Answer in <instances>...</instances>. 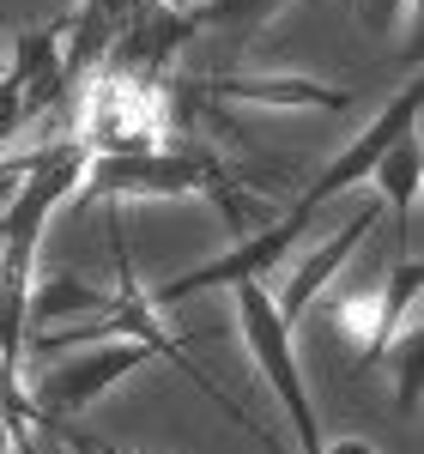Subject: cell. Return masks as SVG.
<instances>
[{
  "mask_svg": "<svg viewBox=\"0 0 424 454\" xmlns=\"http://www.w3.org/2000/svg\"><path fill=\"white\" fill-rule=\"evenodd\" d=\"M12 454H43L31 436V419H12Z\"/></svg>",
  "mask_w": 424,
  "mask_h": 454,
  "instance_id": "18",
  "label": "cell"
},
{
  "mask_svg": "<svg viewBox=\"0 0 424 454\" xmlns=\"http://www.w3.org/2000/svg\"><path fill=\"white\" fill-rule=\"evenodd\" d=\"M177 6H182V0H177Z\"/></svg>",
  "mask_w": 424,
  "mask_h": 454,
  "instance_id": "22",
  "label": "cell"
},
{
  "mask_svg": "<svg viewBox=\"0 0 424 454\" xmlns=\"http://www.w3.org/2000/svg\"><path fill=\"white\" fill-rule=\"evenodd\" d=\"M61 442H67L73 454H91V442H85V430H67V424H61Z\"/></svg>",
  "mask_w": 424,
  "mask_h": 454,
  "instance_id": "19",
  "label": "cell"
},
{
  "mask_svg": "<svg viewBox=\"0 0 424 454\" xmlns=\"http://www.w3.org/2000/svg\"><path fill=\"white\" fill-rule=\"evenodd\" d=\"M273 454H285V449H273ZM316 454H376V449H370L364 436H340V442H321Z\"/></svg>",
  "mask_w": 424,
  "mask_h": 454,
  "instance_id": "17",
  "label": "cell"
},
{
  "mask_svg": "<svg viewBox=\"0 0 424 454\" xmlns=\"http://www.w3.org/2000/svg\"><path fill=\"white\" fill-rule=\"evenodd\" d=\"M188 12H194L200 31H224V36H237V43H248L267 19L285 12V0H194Z\"/></svg>",
  "mask_w": 424,
  "mask_h": 454,
  "instance_id": "13",
  "label": "cell"
},
{
  "mask_svg": "<svg viewBox=\"0 0 424 454\" xmlns=\"http://www.w3.org/2000/svg\"><path fill=\"white\" fill-rule=\"evenodd\" d=\"M412 0H364V31L370 36H389L400 25V12H406Z\"/></svg>",
  "mask_w": 424,
  "mask_h": 454,
  "instance_id": "16",
  "label": "cell"
},
{
  "mask_svg": "<svg viewBox=\"0 0 424 454\" xmlns=\"http://www.w3.org/2000/svg\"><path fill=\"white\" fill-rule=\"evenodd\" d=\"M61 31H67V19H55V25H43V31H25L12 43V73H19V85H25V121L43 115L49 104H61L73 91L67 61H61Z\"/></svg>",
  "mask_w": 424,
  "mask_h": 454,
  "instance_id": "10",
  "label": "cell"
},
{
  "mask_svg": "<svg viewBox=\"0 0 424 454\" xmlns=\"http://www.w3.org/2000/svg\"><path fill=\"white\" fill-rule=\"evenodd\" d=\"M231 291H237V327H243V346H248V357H255V370L267 376L273 400L285 406L291 436H297V454H316L327 436H321L316 400H310L303 364H297V346H291V321L279 315L267 279H243V285H231Z\"/></svg>",
  "mask_w": 424,
  "mask_h": 454,
  "instance_id": "2",
  "label": "cell"
},
{
  "mask_svg": "<svg viewBox=\"0 0 424 454\" xmlns=\"http://www.w3.org/2000/svg\"><path fill=\"white\" fill-rule=\"evenodd\" d=\"M0 454H12V419L0 412Z\"/></svg>",
  "mask_w": 424,
  "mask_h": 454,
  "instance_id": "20",
  "label": "cell"
},
{
  "mask_svg": "<svg viewBox=\"0 0 424 454\" xmlns=\"http://www.w3.org/2000/svg\"><path fill=\"white\" fill-rule=\"evenodd\" d=\"M19 128H25V85H19V73L6 67L0 73V152L12 145Z\"/></svg>",
  "mask_w": 424,
  "mask_h": 454,
  "instance_id": "15",
  "label": "cell"
},
{
  "mask_svg": "<svg viewBox=\"0 0 424 454\" xmlns=\"http://www.w3.org/2000/svg\"><path fill=\"white\" fill-rule=\"evenodd\" d=\"M194 31L200 25H194L188 6H177V0H145V6H134V19L115 31L104 67L115 79H134V85H158L164 67L177 61V49H188Z\"/></svg>",
  "mask_w": 424,
  "mask_h": 454,
  "instance_id": "6",
  "label": "cell"
},
{
  "mask_svg": "<svg viewBox=\"0 0 424 454\" xmlns=\"http://www.w3.org/2000/svg\"><path fill=\"white\" fill-rule=\"evenodd\" d=\"M91 442V454H128V449H115V442H104V436H85Z\"/></svg>",
  "mask_w": 424,
  "mask_h": 454,
  "instance_id": "21",
  "label": "cell"
},
{
  "mask_svg": "<svg viewBox=\"0 0 424 454\" xmlns=\"http://www.w3.org/2000/svg\"><path fill=\"white\" fill-rule=\"evenodd\" d=\"M419 285H424L419 254H400V261H394V273H389V285H382V297H376V309H370V333H364V346H357V370H370V364H382V357H389L400 321L419 309Z\"/></svg>",
  "mask_w": 424,
  "mask_h": 454,
  "instance_id": "11",
  "label": "cell"
},
{
  "mask_svg": "<svg viewBox=\"0 0 424 454\" xmlns=\"http://www.w3.org/2000/svg\"><path fill=\"white\" fill-rule=\"evenodd\" d=\"M91 200H212L237 231L255 224V200L224 176L207 145H145V152H91L79 176Z\"/></svg>",
  "mask_w": 424,
  "mask_h": 454,
  "instance_id": "1",
  "label": "cell"
},
{
  "mask_svg": "<svg viewBox=\"0 0 424 454\" xmlns=\"http://www.w3.org/2000/svg\"><path fill=\"white\" fill-rule=\"evenodd\" d=\"M419 364H424V321L412 315L406 340H400V351H394V400H400V412H412V406H419Z\"/></svg>",
  "mask_w": 424,
  "mask_h": 454,
  "instance_id": "14",
  "label": "cell"
},
{
  "mask_svg": "<svg viewBox=\"0 0 424 454\" xmlns=\"http://www.w3.org/2000/svg\"><path fill=\"white\" fill-rule=\"evenodd\" d=\"M158 351L145 340H98V346L61 351L55 364H43L25 387V406H31V424H61L85 406H98L115 382H128L134 370H145Z\"/></svg>",
  "mask_w": 424,
  "mask_h": 454,
  "instance_id": "3",
  "label": "cell"
},
{
  "mask_svg": "<svg viewBox=\"0 0 424 454\" xmlns=\"http://www.w3.org/2000/svg\"><path fill=\"white\" fill-rule=\"evenodd\" d=\"M316 224V212L310 207H291L279 218V224H267V231H248L243 243H231L224 254H212V261H200V267H188V273H170L164 285H152V291H140L145 309H177V303H188V297H200V291H231V285L243 279H267L273 267H279L285 254L297 248V237Z\"/></svg>",
  "mask_w": 424,
  "mask_h": 454,
  "instance_id": "4",
  "label": "cell"
},
{
  "mask_svg": "<svg viewBox=\"0 0 424 454\" xmlns=\"http://www.w3.org/2000/svg\"><path fill=\"white\" fill-rule=\"evenodd\" d=\"M419 134H400V140L382 152V164L370 170V182L382 188V200L394 207V218H400V231H412V212H419Z\"/></svg>",
  "mask_w": 424,
  "mask_h": 454,
  "instance_id": "12",
  "label": "cell"
},
{
  "mask_svg": "<svg viewBox=\"0 0 424 454\" xmlns=\"http://www.w3.org/2000/svg\"><path fill=\"white\" fill-rule=\"evenodd\" d=\"M370 231H376V207H357L352 218H346V231H340L334 243H321L316 254H310V261H303V267L285 279V291H273V303H279V315L291 321V327H297V315H303V309L321 297V285H327V279H334V273H340V267L357 254V243H364Z\"/></svg>",
  "mask_w": 424,
  "mask_h": 454,
  "instance_id": "9",
  "label": "cell"
},
{
  "mask_svg": "<svg viewBox=\"0 0 424 454\" xmlns=\"http://www.w3.org/2000/svg\"><path fill=\"white\" fill-rule=\"evenodd\" d=\"M419 104H424V85H419V79H406V85L394 91L389 104H382V115H376L364 134H352V140H346L316 176H310V182H303L297 207L321 212L327 200H334V194H346V188H357V182H370V170L382 164V152H389L400 134H412V128H419Z\"/></svg>",
  "mask_w": 424,
  "mask_h": 454,
  "instance_id": "5",
  "label": "cell"
},
{
  "mask_svg": "<svg viewBox=\"0 0 424 454\" xmlns=\"http://www.w3.org/2000/svg\"><path fill=\"white\" fill-rule=\"evenodd\" d=\"M85 145L91 152H145L164 145V98L158 85H134V79H98V98L85 109Z\"/></svg>",
  "mask_w": 424,
  "mask_h": 454,
  "instance_id": "7",
  "label": "cell"
},
{
  "mask_svg": "<svg viewBox=\"0 0 424 454\" xmlns=\"http://www.w3.org/2000/svg\"><path fill=\"white\" fill-rule=\"evenodd\" d=\"M207 98H231V104H267V109H340L352 104V85H321V79H297V73H218L200 79Z\"/></svg>",
  "mask_w": 424,
  "mask_h": 454,
  "instance_id": "8",
  "label": "cell"
}]
</instances>
